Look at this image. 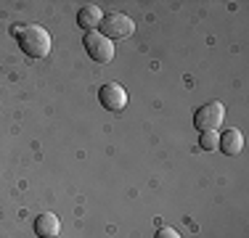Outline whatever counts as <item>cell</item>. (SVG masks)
<instances>
[{
	"label": "cell",
	"mask_w": 249,
	"mask_h": 238,
	"mask_svg": "<svg viewBox=\"0 0 249 238\" xmlns=\"http://www.w3.org/2000/svg\"><path fill=\"white\" fill-rule=\"evenodd\" d=\"M16 37H19L21 51L29 58H45L51 53V32L45 27H40V24H24L16 32Z\"/></svg>",
	"instance_id": "obj_1"
},
{
	"label": "cell",
	"mask_w": 249,
	"mask_h": 238,
	"mask_svg": "<svg viewBox=\"0 0 249 238\" xmlns=\"http://www.w3.org/2000/svg\"><path fill=\"white\" fill-rule=\"evenodd\" d=\"M101 34L109 40H124L135 32V21L130 19L127 14H120V11H111V14H104L101 19Z\"/></svg>",
	"instance_id": "obj_2"
},
{
	"label": "cell",
	"mask_w": 249,
	"mask_h": 238,
	"mask_svg": "<svg viewBox=\"0 0 249 238\" xmlns=\"http://www.w3.org/2000/svg\"><path fill=\"white\" fill-rule=\"evenodd\" d=\"M223 119H225V106L220 101H210V103H204L196 114H194V127H196L199 133L217 130L223 124Z\"/></svg>",
	"instance_id": "obj_3"
},
{
	"label": "cell",
	"mask_w": 249,
	"mask_h": 238,
	"mask_svg": "<svg viewBox=\"0 0 249 238\" xmlns=\"http://www.w3.org/2000/svg\"><path fill=\"white\" fill-rule=\"evenodd\" d=\"M85 51L96 64H109L114 58V43L104 37L101 32H88L85 34Z\"/></svg>",
	"instance_id": "obj_4"
},
{
	"label": "cell",
	"mask_w": 249,
	"mask_h": 238,
	"mask_svg": "<svg viewBox=\"0 0 249 238\" xmlns=\"http://www.w3.org/2000/svg\"><path fill=\"white\" fill-rule=\"evenodd\" d=\"M98 101H101V106L109 109V111H122L124 106H127V90H124L120 82H106L98 90Z\"/></svg>",
	"instance_id": "obj_5"
},
{
	"label": "cell",
	"mask_w": 249,
	"mask_h": 238,
	"mask_svg": "<svg viewBox=\"0 0 249 238\" xmlns=\"http://www.w3.org/2000/svg\"><path fill=\"white\" fill-rule=\"evenodd\" d=\"M58 230H61V220L53 212H43L37 220H35V233L40 238H56Z\"/></svg>",
	"instance_id": "obj_6"
},
{
	"label": "cell",
	"mask_w": 249,
	"mask_h": 238,
	"mask_svg": "<svg viewBox=\"0 0 249 238\" xmlns=\"http://www.w3.org/2000/svg\"><path fill=\"white\" fill-rule=\"evenodd\" d=\"M220 148L223 153H228V156H236V153L244 151V135H241V130L231 127L225 130V133H220Z\"/></svg>",
	"instance_id": "obj_7"
},
{
	"label": "cell",
	"mask_w": 249,
	"mask_h": 238,
	"mask_svg": "<svg viewBox=\"0 0 249 238\" xmlns=\"http://www.w3.org/2000/svg\"><path fill=\"white\" fill-rule=\"evenodd\" d=\"M101 19H104V11H101L98 5H85V8H80V14H77V24H80L85 32H98Z\"/></svg>",
	"instance_id": "obj_8"
},
{
	"label": "cell",
	"mask_w": 249,
	"mask_h": 238,
	"mask_svg": "<svg viewBox=\"0 0 249 238\" xmlns=\"http://www.w3.org/2000/svg\"><path fill=\"white\" fill-rule=\"evenodd\" d=\"M199 146L204 148V151H217V146H220V133H217V130H207V133H201Z\"/></svg>",
	"instance_id": "obj_9"
},
{
	"label": "cell",
	"mask_w": 249,
	"mask_h": 238,
	"mask_svg": "<svg viewBox=\"0 0 249 238\" xmlns=\"http://www.w3.org/2000/svg\"><path fill=\"white\" fill-rule=\"evenodd\" d=\"M154 238H180V233H178V230H173V228H159Z\"/></svg>",
	"instance_id": "obj_10"
}]
</instances>
